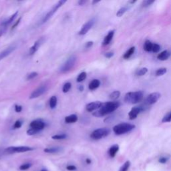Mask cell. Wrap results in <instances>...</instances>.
Segmentation results:
<instances>
[{"instance_id": "7dc6e473", "label": "cell", "mask_w": 171, "mask_h": 171, "mask_svg": "<svg viewBox=\"0 0 171 171\" xmlns=\"http://www.w3.org/2000/svg\"><path fill=\"white\" fill-rule=\"evenodd\" d=\"M86 3V1H84V0H80V1H78V4L82 6V5H84Z\"/></svg>"}, {"instance_id": "d6a6232c", "label": "cell", "mask_w": 171, "mask_h": 171, "mask_svg": "<svg viewBox=\"0 0 171 171\" xmlns=\"http://www.w3.org/2000/svg\"><path fill=\"white\" fill-rule=\"evenodd\" d=\"M127 10H128V7H121L120 9L117 12L116 16H117V17H121V16L125 14V13L126 12V11H127Z\"/></svg>"}, {"instance_id": "8fae6325", "label": "cell", "mask_w": 171, "mask_h": 171, "mask_svg": "<svg viewBox=\"0 0 171 171\" xmlns=\"http://www.w3.org/2000/svg\"><path fill=\"white\" fill-rule=\"evenodd\" d=\"M161 96V94L158 92L151 93L146 99V104H148V105H153L159 100Z\"/></svg>"}, {"instance_id": "277c9868", "label": "cell", "mask_w": 171, "mask_h": 171, "mask_svg": "<svg viewBox=\"0 0 171 171\" xmlns=\"http://www.w3.org/2000/svg\"><path fill=\"white\" fill-rule=\"evenodd\" d=\"M77 61V57L76 56H71L69 58L66 60V62L63 64L61 68H60V73H67L68 71H70L71 69L74 68L75 66Z\"/></svg>"}, {"instance_id": "52a82bcc", "label": "cell", "mask_w": 171, "mask_h": 171, "mask_svg": "<svg viewBox=\"0 0 171 171\" xmlns=\"http://www.w3.org/2000/svg\"><path fill=\"white\" fill-rule=\"evenodd\" d=\"M34 150V148L29 147H10L7 148L5 150V153L7 154H13L16 153H25V152H28Z\"/></svg>"}, {"instance_id": "3957f363", "label": "cell", "mask_w": 171, "mask_h": 171, "mask_svg": "<svg viewBox=\"0 0 171 171\" xmlns=\"http://www.w3.org/2000/svg\"><path fill=\"white\" fill-rule=\"evenodd\" d=\"M135 127H136V126L132 125V124L123 122L114 126L113 128V131L116 135H122L132 131V130L135 128Z\"/></svg>"}, {"instance_id": "836d02e7", "label": "cell", "mask_w": 171, "mask_h": 171, "mask_svg": "<svg viewBox=\"0 0 171 171\" xmlns=\"http://www.w3.org/2000/svg\"><path fill=\"white\" fill-rule=\"evenodd\" d=\"M130 166V162L126 161L125 164H124L120 169L119 171H128L129 169Z\"/></svg>"}, {"instance_id": "d6986e66", "label": "cell", "mask_w": 171, "mask_h": 171, "mask_svg": "<svg viewBox=\"0 0 171 171\" xmlns=\"http://www.w3.org/2000/svg\"><path fill=\"white\" fill-rule=\"evenodd\" d=\"M118 150H119V146L118 144H114L108 150V154L111 157V158H114L116 156V153L118 152Z\"/></svg>"}, {"instance_id": "83f0119b", "label": "cell", "mask_w": 171, "mask_h": 171, "mask_svg": "<svg viewBox=\"0 0 171 171\" xmlns=\"http://www.w3.org/2000/svg\"><path fill=\"white\" fill-rule=\"evenodd\" d=\"M87 77V74L86 72H85V71H82V73H80L77 77V79H76V81L77 82H83L84 80Z\"/></svg>"}, {"instance_id": "ffe728a7", "label": "cell", "mask_w": 171, "mask_h": 171, "mask_svg": "<svg viewBox=\"0 0 171 171\" xmlns=\"http://www.w3.org/2000/svg\"><path fill=\"white\" fill-rule=\"evenodd\" d=\"M78 117L76 114H71L70 116H68L65 118V122L66 123L71 124V123H75L78 121Z\"/></svg>"}, {"instance_id": "7402d4cb", "label": "cell", "mask_w": 171, "mask_h": 171, "mask_svg": "<svg viewBox=\"0 0 171 171\" xmlns=\"http://www.w3.org/2000/svg\"><path fill=\"white\" fill-rule=\"evenodd\" d=\"M7 26H8L6 24V19L1 21V23H0V37H1L6 32Z\"/></svg>"}, {"instance_id": "60d3db41", "label": "cell", "mask_w": 171, "mask_h": 171, "mask_svg": "<svg viewBox=\"0 0 171 171\" xmlns=\"http://www.w3.org/2000/svg\"><path fill=\"white\" fill-rule=\"evenodd\" d=\"M38 132L37 130H35L34 129H32V128H29V130H27V134L29 135V136H32V135H35L38 134Z\"/></svg>"}, {"instance_id": "f35d334b", "label": "cell", "mask_w": 171, "mask_h": 171, "mask_svg": "<svg viewBox=\"0 0 171 171\" xmlns=\"http://www.w3.org/2000/svg\"><path fill=\"white\" fill-rule=\"evenodd\" d=\"M22 125H23V121L21 120H18L16 122L14 123V125H13V129H18L21 127Z\"/></svg>"}, {"instance_id": "9c48e42d", "label": "cell", "mask_w": 171, "mask_h": 171, "mask_svg": "<svg viewBox=\"0 0 171 171\" xmlns=\"http://www.w3.org/2000/svg\"><path fill=\"white\" fill-rule=\"evenodd\" d=\"M145 110V107L142 106H135L133 107L131 109L130 111L128 113V117L130 120H134L137 118L138 116L140 114V112H142Z\"/></svg>"}, {"instance_id": "ee69618b", "label": "cell", "mask_w": 171, "mask_h": 171, "mask_svg": "<svg viewBox=\"0 0 171 171\" xmlns=\"http://www.w3.org/2000/svg\"><path fill=\"white\" fill-rule=\"evenodd\" d=\"M14 109H15V111L16 112H20L21 110H22V106L20 105H18V104H15V107H14Z\"/></svg>"}, {"instance_id": "cb8c5ba5", "label": "cell", "mask_w": 171, "mask_h": 171, "mask_svg": "<svg viewBox=\"0 0 171 171\" xmlns=\"http://www.w3.org/2000/svg\"><path fill=\"white\" fill-rule=\"evenodd\" d=\"M57 97L56 96H52L49 99V107H50L51 109H54L57 106Z\"/></svg>"}, {"instance_id": "e575fe53", "label": "cell", "mask_w": 171, "mask_h": 171, "mask_svg": "<svg viewBox=\"0 0 171 171\" xmlns=\"http://www.w3.org/2000/svg\"><path fill=\"white\" fill-rule=\"evenodd\" d=\"M171 121V113L169 112L166 114L162 120V122H170Z\"/></svg>"}, {"instance_id": "4316f807", "label": "cell", "mask_w": 171, "mask_h": 171, "mask_svg": "<svg viewBox=\"0 0 171 171\" xmlns=\"http://www.w3.org/2000/svg\"><path fill=\"white\" fill-rule=\"evenodd\" d=\"M148 72V68H142L137 70L136 71V75L138 76H142L145 75Z\"/></svg>"}, {"instance_id": "9a60e30c", "label": "cell", "mask_w": 171, "mask_h": 171, "mask_svg": "<svg viewBox=\"0 0 171 171\" xmlns=\"http://www.w3.org/2000/svg\"><path fill=\"white\" fill-rule=\"evenodd\" d=\"M15 49L16 46L15 45L10 46L9 47H7V48H5L4 51H2L1 53H0V61L5 58V57H6L7 56H9V55L11 53H12Z\"/></svg>"}, {"instance_id": "f1b7e54d", "label": "cell", "mask_w": 171, "mask_h": 171, "mask_svg": "<svg viewBox=\"0 0 171 171\" xmlns=\"http://www.w3.org/2000/svg\"><path fill=\"white\" fill-rule=\"evenodd\" d=\"M18 12H16L15 13H13V15H11L9 18L6 19V24H7V26H9L10 24H12V22L15 20V19L18 16Z\"/></svg>"}, {"instance_id": "ac0fdd59", "label": "cell", "mask_w": 171, "mask_h": 171, "mask_svg": "<svg viewBox=\"0 0 171 171\" xmlns=\"http://www.w3.org/2000/svg\"><path fill=\"white\" fill-rule=\"evenodd\" d=\"M100 86V81L98 79H94L90 82L88 88H89V90H94L96 89H97Z\"/></svg>"}, {"instance_id": "4dcf8cb0", "label": "cell", "mask_w": 171, "mask_h": 171, "mask_svg": "<svg viewBox=\"0 0 171 171\" xmlns=\"http://www.w3.org/2000/svg\"><path fill=\"white\" fill-rule=\"evenodd\" d=\"M167 69L165 68H159L156 71V76H163L164 74L167 73Z\"/></svg>"}, {"instance_id": "44dd1931", "label": "cell", "mask_w": 171, "mask_h": 171, "mask_svg": "<svg viewBox=\"0 0 171 171\" xmlns=\"http://www.w3.org/2000/svg\"><path fill=\"white\" fill-rule=\"evenodd\" d=\"M63 148L62 147H50L46 148L44 149V152L46 153H57L62 151Z\"/></svg>"}, {"instance_id": "d4e9b609", "label": "cell", "mask_w": 171, "mask_h": 171, "mask_svg": "<svg viewBox=\"0 0 171 171\" xmlns=\"http://www.w3.org/2000/svg\"><path fill=\"white\" fill-rule=\"evenodd\" d=\"M153 43H152L150 41L147 40L144 42V49L146 52H152V48H153Z\"/></svg>"}, {"instance_id": "d590c367", "label": "cell", "mask_w": 171, "mask_h": 171, "mask_svg": "<svg viewBox=\"0 0 171 171\" xmlns=\"http://www.w3.org/2000/svg\"><path fill=\"white\" fill-rule=\"evenodd\" d=\"M38 76V74L37 72H35V71H33V72H31L29 74H27L26 79H27V80H33L34 78H36Z\"/></svg>"}, {"instance_id": "e0dca14e", "label": "cell", "mask_w": 171, "mask_h": 171, "mask_svg": "<svg viewBox=\"0 0 171 171\" xmlns=\"http://www.w3.org/2000/svg\"><path fill=\"white\" fill-rule=\"evenodd\" d=\"M170 56V52L168 50H164L158 54V56H157V58L159 60H161V61H165V60H167L169 58Z\"/></svg>"}, {"instance_id": "7a4b0ae2", "label": "cell", "mask_w": 171, "mask_h": 171, "mask_svg": "<svg viewBox=\"0 0 171 171\" xmlns=\"http://www.w3.org/2000/svg\"><path fill=\"white\" fill-rule=\"evenodd\" d=\"M144 97V94L142 91L130 92L126 94L125 96V102L126 103L134 104L141 102Z\"/></svg>"}, {"instance_id": "816d5d0a", "label": "cell", "mask_w": 171, "mask_h": 171, "mask_svg": "<svg viewBox=\"0 0 171 171\" xmlns=\"http://www.w3.org/2000/svg\"><path fill=\"white\" fill-rule=\"evenodd\" d=\"M136 1H129L128 3L129 4H134V3H136Z\"/></svg>"}, {"instance_id": "f6af8a7d", "label": "cell", "mask_w": 171, "mask_h": 171, "mask_svg": "<svg viewBox=\"0 0 171 171\" xmlns=\"http://www.w3.org/2000/svg\"><path fill=\"white\" fill-rule=\"evenodd\" d=\"M93 44H94V42H92V41H91V42H88L86 43L85 48L86 49H89L93 46Z\"/></svg>"}, {"instance_id": "f5cc1de1", "label": "cell", "mask_w": 171, "mask_h": 171, "mask_svg": "<svg viewBox=\"0 0 171 171\" xmlns=\"http://www.w3.org/2000/svg\"><path fill=\"white\" fill-rule=\"evenodd\" d=\"M86 162H88V164H90V162H91V161H90V160H89V159H87V160H86Z\"/></svg>"}, {"instance_id": "603a6c76", "label": "cell", "mask_w": 171, "mask_h": 171, "mask_svg": "<svg viewBox=\"0 0 171 171\" xmlns=\"http://www.w3.org/2000/svg\"><path fill=\"white\" fill-rule=\"evenodd\" d=\"M135 49H136V48H135L134 46L131 47V48H130L129 49H128V50L126 52V53L124 54V56H123L124 58L126 59V60L129 59L130 57L132 56V55L134 54Z\"/></svg>"}, {"instance_id": "ab89813d", "label": "cell", "mask_w": 171, "mask_h": 171, "mask_svg": "<svg viewBox=\"0 0 171 171\" xmlns=\"http://www.w3.org/2000/svg\"><path fill=\"white\" fill-rule=\"evenodd\" d=\"M31 167H32V164L26 163V164L21 165V166L20 167V169L21 170H26L29 169Z\"/></svg>"}, {"instance_id": "8992f818", "label": "cell", "mask_w": 171, "mask_h": 171, "mask_svg": "<svg viewBox=\"0 0 171 171\" xmlns=\"http://www.w3.org/2000/svg\"><path fill=\"white\" fill-rule=\"evenodd\" d=\"M66 2V1H64V0H60V1H57L56 4L52 7V9L46 13V15L44 16L42 21V23L44 24V23H46V21H48L49 19H50L52 16L55 14V13L57 12V10H58L60 7H61Z\"/></svg>"}, {"instance_id": "f907efd6", "label": "cell", "mask_w": 171, "mask_h": 171, "mask_svg": "<svg viewBox=\"0 0 171 171\" xmlns=\"http://www.w3.org/2000/svg\"><path fill=\"white\" fill-rule=\"evenodd\" d=\"M99 2H100V1H92V4H96Z\"/></svg>"}, {"instance_id": "30bf717a", "label": "cell", "mask_w": 171, "mask_h": 171, "mask_svg": "<svg viewBox=\"0 0 171 171\" xmlns=\"http://www.w3.org/2000/svg\"><path fill=\"white\" fill-rule=\"evenodd\" d=\"M95 24V20L94 18L91 19V20H88L86 23L84 24L82 26V29L80 30V32L78 33L79 35H84L85 34H86L88 32V31L92 28L94 25Z\"/></svg>"}, {"instance_id": "1f68e13d", "label": "cell", "mask_w": 171, "mask_h": 171, "mask_svg": "<svg viewBox=\"0 0 171 171\" xmlns=\"http://www.w3.org/2000/svg\"><path fill=\"white\" fill-rule=\"evenodd\" d=\"M68 137V135L66 134H56L54 136H52V139L54 140H63L66 139Z\"/></svg>"}, {"instance_id": "6da1fadb", "label": "cell", "mask_w": 171, "mask_h": 171, "mask_svg": "<svg viewBox=\"0 0 171 171\" xmlns=\"http://www.w3.org/2000/svg\"><path fill=\"white\" fill-rule=\"evenodd\" d=\"M120 106V102L112 101L108 102L104 104H102L101 106L94 112H93V116L95 117H102L110 113L114 112Z\"/></svg>"}, {"instance_id": "b9f144b4", "label": "cell", "mask_w": 171, "mask_h": 171, "mask_svg": "<svg viewBox=\"0 0 171 171\" xmlns=\"http://www.w3.org/2000/svg\"><path fill=\"white\" fill-rule=\"evenodd\" d=\"M169 161V158L168 157H164V156H162L161 158H160L158 160V162L160 163H162V164H165L166 162H167V161Z\"/></svg>"}, {"instance_id": "5bb4252c", "label": "cell", "mask_w": 171, "mask_h": 171, "mask_svg": "<svg viewBox=\"0 0 171 171\" xmlns=\"http://www.w3.org/2000/svg\"><path fill=\"white\" fill-rule=\"evenodd\" d=\"M43 42H44V38H40V39H38L36 42L34 43V45H33L31 48H30L29 51V55L34 54L35 52H36L38 49H39L41 45H42V44L43 43Z\"/></svg>"}, {"instance_id": "74e56055", "label": "cell", "mask_w": 171, "mask_h": 171, "mask_svg": "<svg viewBox=\"0 0 171 171\" xmlns=\"http://www.w3.org/2000/svg\"><path fill=\"white\" fill-rule=\"evenodd\" d=\"M161 49V46L158 43H153V48H152V52H153L154 53H157Z\"/></svg>"}, {"instance_id": "ba28073f", "label": "cell", "mask_w": 171, "mask_h": 171, "mask_svg": "<svg viewBox=\"0 0 171 171\" xmlns=\"http://www.w3.org/2000/svg\"><path fill=\"white\" fill-rule=\"evenodd\" d=\"M30 128L34 129L38 132H40L43 130L46 126V123L42 119H36L33 120L29 125Z\"/></svg>"}, {"instance_id": "5b68a950", "label": "cell", "mask_w": 171, "mask_h": 171, "mask_svg": "<svg viewBox=\"0 0 171 171\" xmlns=\"http://www.w3.org/2000/svg\"><path fill=\"white\" fill-rule=\"evenodd\" d=\"M110 130L108 128H101L94 130L90 134V137L94 140H100L108 136Z\"/></svg>"}, {"instance_id": "7bdbcfd3", "label": "cell", "mask_w": 171, "mask_h": 171, "mask_svg": "<svg viewBox=\"0 0 171 171\" xmlns=\"http://www.w3.org/2000/svg\"><path fill=\"white\" fill-rule=\"evenodd\" d=\"M113 56H114V52H106V53L104 54V56L107 57V58H111Z\"/></svg>"}, {"instance_id": "2e32d148", "label": "cell", "mask_w": 171, "mask_h": 171, "mask_svg": "<svg viewBox=\"0 0 171 171\" xmlns=\"http://www.w3.org/2000/svg\"><path fill=\"white\" fill-rule=\"evenodd\" d=\"M114 32H115L114 30H112V31H110L108 32V34L106 35L105 38H104V40H103V42H102L103 46L108 45V44L111 42L113 37H114Z\"/></svg>"}, {"instance_id": "681fc988", "label": "cell", "mask_w": 171, "mask_h": 171, "mask_svg": "<svg viewBox=\"0 0 171 171\" xmlns=\"http://www.w3.org/2000/svg\"><path fill=\"white\" fill-rule=\"evenodd\" d=\"M20 21H21V18H20V19H19V20H18L17 21H16V22H15V24H14V25H13V27H12V29H14V28H15V27H16V26H18V25L19 24H20Z\"/></svg>"}, {"instance_id": "484cf974", "label": "cell", "mask_w": 171, "mask_h": 171, "mask_svg": "<svg viewBox=\"0 0 171 171\" xmlns=\"http://www.w3.org/2000/svg\"><path fill=\"white\" fill-rule=\"evenodd\" d=\"M120 92L118 90H116L112 92L111 94H110L109 96V98L111 99L112 100H116V99L120 97Z\"/></svg>"}, {"instance_id": "c3c4849f", "label": "cell", "mask_w": 171, "mask_h": 171, "mask_svg": "<svg viewBox=\"0 0 171 171\" xmlns=\"http://www.w3.org/2000/svg\"><path fill=\"white\" fill-rule=\"evenodd\" d=\"M84 89V88L83 85L78 86V90L80 91V92H83Z\"/></svg>"}, {"instance_id": "7c38bea8", "label": "cell", "mask_w": 171, "mask_h": 171, "mask_svg": "<svg viewBox=\"0 0 171 171\" xmlns=\"http://www.w3.org/2000/svg\"><path fill=\"white\" fill-rule=\"evenodd\" d=\"M47 86H40V87L36 88L29 96L30 99H34L40 97V96L46 92Z\"/></svg>"}, {"instance_id": "bcb514c9", "label": "cell", "mask_w": 171, "mask_h": 171, "mask_svg": "<svg viewBox=\"0 0 171 171\" xmlns=\"http://www.w3.org/2000/svg\"><path fill=\"white\" fill-rule=\"evenodd\" d=\"M67 170H70V171H73L76 170V167L74 165H69V166L67 167Z\"/></svg>"}, {"instance_id": "f546056e", "label": "cell", "mask_w": 171, "mask_h": 171, "mask_svg": "<svg viewBox=\"0 0 171 171\" xmlns=\"http://www.w3.org/2000/svg\"><path fill=\"white\" fill-rule=\"evenodd\" d=\"M71 84L70 82H66L64 84L62 87V92L64 93H67L69 90L71 89Z\"/></svg>"}, {"instance_id": "8d00e7d4", "label": "cell", "mask_w": 171, "mask_h": 171, "mask_svg": "<svg viewBox=\"0 0 171 171\" xmlns=\"http://www.w3.org/2000/svg\"><path fill=\"white\" fill-rule=\"evenodd\" d=\"M154 2V1H153V0H145V1H142V5L143 7H148L153 4Z\"/></svg>"}, {"instance_id": "4fadbf2b", "label": "cell", "mask_w": 171, "mask_h": 171, "mask_svg": "<svg viewBox=\"0 0 171 171\" xmlns=\"http://www.w3.org/2000/svg\"><path fill=\"white\" fill-rule=\"evenodd\" d=\"M101 102L100 101H96L93 102H90L89 104H88L86 106V109L88 112H93L96 111V110H98L99 108H100L102 105Z\"/></svg>"}]
</instances>
